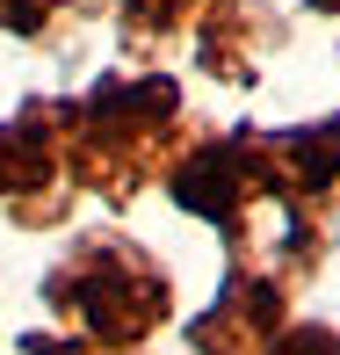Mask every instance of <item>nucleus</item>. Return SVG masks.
<instances>
[{
    "mask_svg": "<svg viewBox=\"0 0 340 355\" xmlns=\"http://www.w3.org/2000/svg\"><path fill=\"white\" fill-rule=\"evenodd\" d=\"M51 297H58V312H73L102 348L138 341V334L167 312V283H159V268L145 261L138 247H123V239L73 247V261L51 276Z\"/></svg>",
    "mask_w": 340,
    "mask_h": 355,
    "instance_id": "obj_1",
    "label": "nucleus"
},
{
    "mask_svg": "<svg viewBox=\"0 0 340 355\" xmlns=\"http://www.w3.org/2000/svg\"><path fill=\"white\" fill-rule=\"evenodd\" d=\"M29 355H109V348H73V341H44L37 348V341H29Z\"/></svg>",
    "mask_w": 340,
    "mask_h": 355,
    "instance_id": "obj_3",
    "label": "nucleus"
},
{
    "mask_svg": "<svg viewBox=\"0 0 340 355\" xmlns=\"http://www.w3.org/2000/svg\"><path fill=\"white\" fill-rule=\"evenodd\" d=\"M275 334V283H239L224 290V304L210 319H196V348L203 355H261Z\"/></svg>",
    "mask_w": 340,
    "mask_h": 355,
    "instance_id": "obj_2",
    "label": "nucleus"
}]
</instances>
